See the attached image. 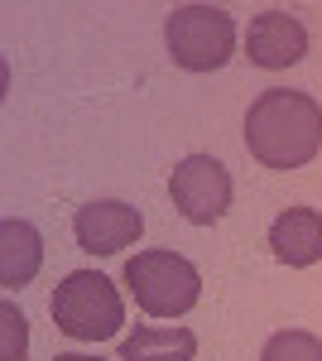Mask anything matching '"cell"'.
Returning <instances> with one entry per match:
<instances>
[{"mask_svg": "<svg viewBox=\"0 0 322 361\" xmlns=\"http://www.w3.org/2000/svg\"><path fill=\"white\" fill-rule=\"evenodd\" d=\"M245 149L265 169H303L322 149V106L308 92L269 87L245 111Z\"/></svg>", "mask_w": 322, "mask_h": 361, "instance_id": "1", "label": "cell"}, {"mask_svg": "<svg viewBox=\"0 0 322 361\" xmlns=\"http://www.w3.org/2000/svg\"><path fill=\"white\" fill-rule=\"evenodd\" d=\"M125 289L149 318H178V313L197 308L202 275L178 250H135L125 260Z\"/></svg>", "mask_w": 322, "mask_h": 361, "instance_id": "2", "label": "cell"}, {"mask_svg": "<svg viewBox=\"0 0 322 361\" xmlns=\"http://www.w3.org/2000/svg\"><path fill=\"white\" fill-rule=\"evenodd\" d=\"M54 323L58 333H68L73 342H106V337L120 333L125 304H120V294L106 275L73 270L54 294Z\"/></svg>", "mask_w": 322, "mask_h": 361, "instance_id": "3", "label": "cell"}, {"mask_svg": "<svg viewBox=\"0 0 322 361\" xmlns=\"http://www.w3.org/2000/svg\"><path fill=\"white\" fill-rule=\"evenodd\" d=\"M163 39H168V58L183 73H216L231 63L236 25L221 5H178L163 25Z\"/></svg>", "mask_w": 322, "mask_h": 361, "instance_id": "4", "label": "cell"}, {"mask_svg": "<svg viewBox=\"0 0 322 361\" xmlns=\"http://www.w3.org/2000/svg\"><path fill=\"white\" fill-rule=\"evenodd\" d=\"M168 197L178 207V217L192 226H212L231 207V173L212 154H188L168 178Z\"/></svg>", "mask_w": 322, "mask_h": 361, "instance_id": "5", "label": "cell"}, {"mask_svg": "<svg viewBox=\"0 0 322 361\" xmlns=\"http://www.w3.org/2000/svg\"><path fill=\"white\" fill-rule=\"evenodd\" d=\"M140 231H144L140 207L116 202V197L87 202V207H78V217H73V236H78V246L87 250V255H116V250L135 246Z\"/></svg>", "mask_w": 322, "mask_h": 361, "instance_id": "6", "label": "cell"}, {"mask_svg": "<svg viewBox=\"0 0 322 361\" xmlns=\"http://www.w3.org/2000/svg\"><path fill=\"white\" fill-rule=\"evenodd\" d=\"M245 54H250L255 68H269V73L294 68L308 54V29L298 25L289 10H265V15H255L250 29H245Z\"/></svg>", "mask_w": 322, "mask_h": 361, "instance_id": "7", "label": "cell"}, {"mask_svg": "<svg viewBox=\"0 0 322 361\" xmlns=\"http://www.w3.org/2000/svg\"><path fill=\"white\" fill-rule=\"evenodd\" d=\"M269 250L284 265H318L322 260V212L318 207H284L269 226Z\"/></svg>", "mask_w": 322, "mask_h": 361, "instance_id": "8", "label": "cell"}, {"mask_svg": "<svg viewBox=\"0 0 322 361\" xmlns=\"http://www.w3.org/2000/svg\"><path fill=\"white\" fill-rule=\"evenodd\" d=\"M44 265V236L34 222H20V217H5L0 222V284L5 289H20L39 275Z\"/></svg>", "mask_w": 322, "mask_h": 361, "instance_id": "9", "label": "cell"}, {"mask_svg": "<svg viewBox=\"0 0 322 361\" xmlns=\"http://www.w3.org/2000/svg\"><path fill=\"white\" fill-rule=\"evenodd\" d=\"M197 357V337L188 328H159V323H144L120 342V357L116 361H192Z\"/></svg>", "mask_w": 322, "mask_h": 361, "instance_id": "10", "label": "cell"}, {"mask_svg": "<svg viewBox=\"0 0 322 361\" xmlns=\"http://www.w3.org/2000/svg\"><path fill=\"white\" fill-rule=\"evenodd\" d=\"M260 361H322V337L303 333V328H284L265 342Z\"/></svg>", "mask_w": 322, "mask_h": 361, "instance_id": "11", "label": "cell"}, {"mask_svg": "<svg viewBox=\"0 0 322 361\" xmlns=\"http://www.w3.org/2000/svg\"><path fill=\"white\" fill-rule=\"evenodd\" d=\"M0 323H5V342H0V361H25V347H29V328H25V313L10 304H0Z\"/></svg>", "mask_w": 322, "mask_h": 361, "instance_id": "12", "label": "cell"}, {"mask_svg": "<svg viewBox=\"0 0 322 361\" xmlns=\"http://www.w3.org/2000/svg\"><path fill=\"white\" fill-rule=\"evenodd\" d=\"M54 361H101V357H82V352H68V357H54Z\"/></svg>", "mask_w": 322, "mask_h": 361, "instance_id": "13", "label": "cell"}]
</instances>
